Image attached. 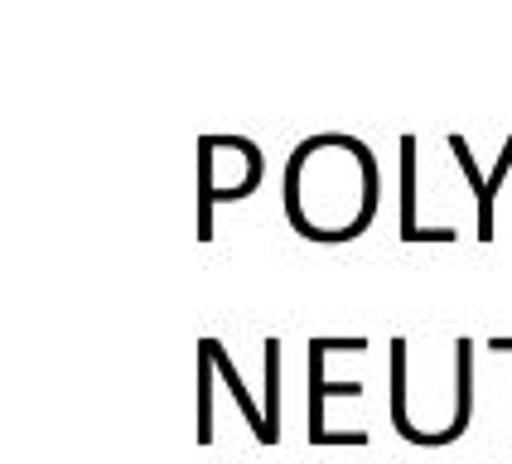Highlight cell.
I'll return each instance as SVG.
<instances>
[{
    "label": "cell",
    "instance_id": "cell-1",
    "mask_svg": "<svg viewBox=\"0 0 512 464\" xmlns=\"http://www.w3.org/2000/svg\"><path fill=\"white\" fill-rule=\"evenodd\" d=\"M281 203L305 242H353L372 228L382 203V170L363 136L314 131L285 155Z\"/></svg>",
    "mask_w": 512,
    "mask_h": 464
},
{
    "label": "cell",
    "instance_id": "cell-2",
    "mask_svg": "<svg viewBox=\"0 0 512 464\" xmlns=\"http://www.w3.org/2000/svg\"><path fill=\"white\" fill-rule=\"evenodd\" d=\"M266 155L252 136H199V242H213V208L261 189Z\"/></svg>",
    "mask_w": 512,
    "mask_h": 464
},
{
    "label": "cell",
    "instance_id": "cell-3",
    "mask_svg": "<svg viewBox=\"0 0 512 464\" xmlns=\"http://www.w3.org/2000/svg\"><path fill=\"white\" fill-rule=\"evenodd\" d=\"M445 145H450V155H455L459 174H464V184H469V194H474V208H479V242H493L498 237V223H493V213H498V189H503V179L512 174V136L503 141V150H498V160L493 165H479V155L469 150V141L459 136V131H450L445 136Z\"/></svg>",
    "mask_w": 512,
    "mask_h": 464
},
{
    "label": "cell",
    "instance_id": "cell-4",
    "mask_svg": "<svg viewBox=\"0 0 512 464\" xmlns=\"http://www.w3.org/2000/svg\"><path fill=\"white\" fill-rule=\"evenodd\" d=\"M401 242H455V228H430L421 223V141L406 131L401 136Z\"/></svg>",
    "mask_w": 512,
    "mask_h": 464
},
{
    "label": "cell",
    "instance_id": "cell-5",
    "mask_svg": "<svg viewBox=\"0 0 512 464\" xmlns=\"http://www.w3.org/2000/svg\"><path fill=\"white\" fill-rule=\"evenodd\" d=\"M199 348L208 353V358H213V368H218V382L228 387L232 406L242 411V421H247L252 440H256V445H276V440H271V426H266V411H261V402H256L252 392L242 387V373H237V363L228 358V348L218 344V339H199Z\"/></svg>",
    "mask_w": 512,
    "mask_h": 464
},
{
    "label": "cell",
    "instance_id": "cell-6",
    "mask_svg": "<svg viewBox=\"0 0 512 464\" xmlns=\"http://www.w3.org/2000/svg\"><path fill=\"white\" fill-rule=\"evenodd\" d=\"M281 339L271 334L261 344V411H266V426L271 440H281Z\"/></svg>",
    "mask_w": 512,
    "mask_h": 464
},
{
    "label": "cell",
    "instance_id": "cell-7",
    "mask_svg": "<svg viewBox=\"0 0 512 464\" xmlns=\"http://www.w3.org/2000/svg\"><path fill=\"white\" fill-rule=\"evenodd\" d=\"M218 368H213V358L199 348V397H194V435H199V445H213V435H218V416H213V397H218Z\"/></svg>",
    "mask_w": 512,
    "mask_h": 464
},
{
    "label": "cell",
    "instance_id": "cell-8",
    "mask_svg": "<svg viewBox=\"0 0 512 464\" xmlns=\"http://www.w3.org/2000/svg\"><path fill=\"white\" fill-rule=\"evenodd\" d=\"M484 348H488V353H512V334H493Z\"/></svg>",
    "mask_w": 512,
    "mask_h": 464
}]
</instances>
